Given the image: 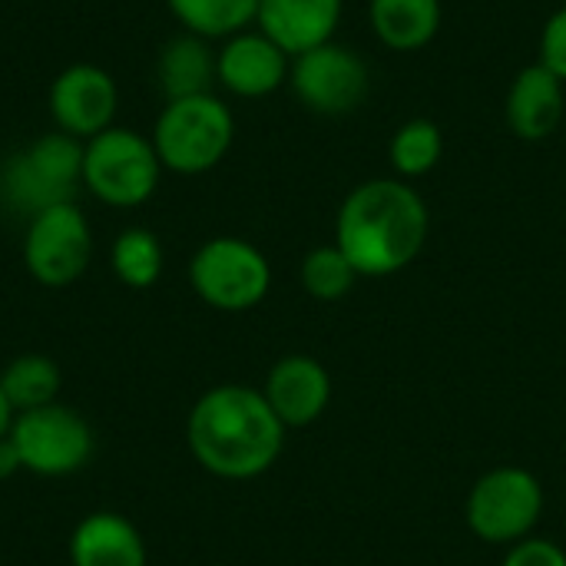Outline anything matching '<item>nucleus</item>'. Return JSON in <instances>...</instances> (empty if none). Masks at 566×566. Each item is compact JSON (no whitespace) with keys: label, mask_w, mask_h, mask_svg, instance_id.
Masks as SVG:
<instances>
[{"label":"nucleus","mask_w":566,"mask_h":566,"mask_svg":"<svg viewBox=\"0 0 566 566\" xmlns=\"http://www.w3.org/2000/svg\"><path fill=\"white\" fill-rule=\"evenodd\" d=\"M186 444L196 464L212 478L252 481L282 458L285 424L259 388L226 381L202 391L189 408Z\"/></svg>","instance_id":"1"},{"label":"nucleus","mask_w":566,"mask_h":566,"mask_svg":"<svg viewBox=\"0 0 566 566\" xmlns=\"http://www.w3.org/2000/svg\"><path fill=\"white\" fill-rule=\"evenodd\" d=\"M431 232L424 199L408 179H368L355 186L335 219V245L361 279L408 269Z\"/></svg>","instance_id":"2"},{"label":"nucleus","mask_w":566,"mask_h":566,"mask_svg":"<svg viewBox=\"0 0 566 566\" xmlns=\"http://www.w3.org/2000/svg\"><path fill=\"white\" fill-rule=\"evenodd\" d=\"M232 136V109L219 96L202 93L166 103V109L156 119L153 146L163 169H172L179 176H199L226 159Z\"/></svg>","instance_id":"3"},{"label":"nucleus","mask_w":566,"mask_h":566,"mask_svg":"<svg viewBox=\"0 0 566 566\" xmlns=\"http://www.w3.org/2000/svg\"><path fill=\"white\" fill-rule=\"evenodd\" d=\"M544 484L534 471L504 464L481 474L468 494L464 521L471 534L491 547H514L534 537L544 517Z\"/></svg>","instance_id":"4"},{"label":"nucleus","mask_w":566,"mask_h":566,"mask_svg":"<svg viewBox=\"0 0 566 566\" xmlns=\"http://www.w3.org/2000/svg\"><path fill=\"white\" fill-rule=\"evenodd\" d=\"M76 186H83V146L60 129L33 139L23 153L10 156L0 172L3 202L27 219L50 206L73 202Z\"/></svg>","instance_id":"5"},{"label":"nucleus","mask_w":566,"mask_h":566,"mask_svg":"<svg viewBox=\"0 0 566 566\" xmlns=\"http://www.w3.org/2000/svg\"><path fill=\"white\" fill-rule=\"evenodd\" d=\"M163 163L153 139L133 129H103L83 146V186L113 209L143 206L159 186Z\"/></svg>","instance_id":"6"},{"label":"nucleus","mask_w":566,"mask_h":566,"mask_svg":"<svg viewBox=\"0 0 566 566\" xmlns=\"http://www.w3.org/2000/svg\"><path fill=\"white\" fill-rule=\"evenodd\" d=\"M192 292L216 312H249L265 302L272 289V265L245 239L216 235L202 242L189 262Z\"/></svg>","instance_id":"7"},{"label":"nucleus","mask_w":566,"mask_h":566,"mask_svg":"<svg viewBox=\"0 0 566 566\" xmlns=\"http://www.w3.org/2000/svg\"><path fill=\"white\" fill-rule=\"evenodd\" d=\"M10 441L20 454V468L36 478H70L83 471L96 451L90 421L63 401L13 415Z\"/></svg>","instance_id":"8"},{"label":"nucleus","mask_w":566,"mask_h":566,"mask_svg":"<svg viewBox=\"0 0 566 566\" xmlns=\"http://www.w3.org/2000/svg\"><path fill=\"white\" fill-rule=\"evenodd\" d=\"M93 259V232L76 202L50 206L30 216L23 232V265L33 282L66 289L83 279Z\"/></svg>","instance_id":"9"},{"label":"nucleus","mask_w":566,"mask_h":566,"mask_svg":"<svg viewBox=\"0 0 566 566\" xmlns=\"http://www.w3.org/2000/svg\"><path fill=\"white\" fill-rule=\"evenodd\" d=\"M289 86L305 109L318 116H348L368 99L371 73L352 46L328 40L292 56Z\"/></svg>","instance_id":"10"},{"label":"nucleus","mask_w":566,"mask_h":566,"mask_svg":"<svg viewBox=\"0 0 566 566\" xmlns=\"http://www.w3.org/2000/svg\"><path fill=\"white\" fill-rule=\"evenodd\" d=\"M116 83L93 63L66 66L50 86V113L60 133L73 139H93L109 129L116 116Z\"/></svg>","instance_id":"11"},{"label":"nucleus","mask_w":566,"mask_h":566,"mask_svg":"<svg viewBox=\"0 0 566 566\" xmlns=\"http://www.w3.org/2000/svg\"><path fill=\"white\" fill-rule=\"evenodd\" d=\"M259 391L275 418L285 424V431L308 428L332 405V375L312 355H285L269 368Z\"/></svg>","instance_id":"12"},{"label":"nucleus","mask_w":566,"mask_h":566,"mask_svg":"<svg viewBox=\"0 0 566 566\" xmlns=\"http://www.w3.org/2000/svg\"><path fill=\"white\" fill-rule=\"evenodd\" d=\"M292 56L272 43L262 30H239L226 36L222 50L216 53V80L245 99H259L275 93L282 83H289Z\"/></svg>","instance_id":"13"},{"label":"nucleus","mask_w":566,"mask_h":566,"mask_svg":"<svg viewBox=\"0 0 566 566\" xmlns=\"http://www.w3.org/2000/svg\"><path fill=\"white\" fill-rule=\"evenodd\" d=\"M564 90L566 83H560L541 60L524 66L507 90V103H504L507 129L524 143H541L554 136L566 113Z\"/></svg>","instance_id":"14"},{"label":"nucleus","mask_w":566,"mask_h":566,"mask_svg":"<svg viewBox=\"0 0 566 566\" xmlns=\"http://www.w3.org/2000/svg\"><path fill=\"white\" fill-rule=\"evenodd\" d=\"M255 23L289 56H298L335 36L342 0H259Z\"/></svg>","instance_id":"15"},{"label":"nucleus","mask_w":566,"mask_h":566,"mask_svg":"<svg viewBox=\"0 0 566 566\" xmlns=\"http://www.w3.org/2000/svg\"><path fill=\"white\" fill-rule=\"evenodd\" d=\"M70 566H149L139 527L116 511L86 514L66 544Z\"/></svg>","instance_id":"16"},{"label":"nucleus","mask_w":566,"mask_h":566,"mask_svg":"<svg viewBox=\"0 0 566 566\" xmlns=\"http://www.w3.org/2000/svg\"><path fill=\"white\" fill-rule=\"evenodd\" d=\"M371 33L398 53L424 50L441 30V0H368Z\"/></svg>","instance_id":"17"},{"label":"nucleus","mask_w":566,"mask_h":566,"mask_svg":"<svg viewBox=\"0 0 566 566\" xmlns=\"http://www.w3.org/2000/svg\"><path fill=\"white\" fill-rule=\"evenodd\" d=\"M156 76L169 99L209 93L216 83V53L209 50V40L189 30L182 36H172L159 53Z\"/></svg>","instance_id":"18"},{"label":"nucleus","mask_w":566,"mask_h":566,"mask_svg":"<svg viewBox=\"0 0 566 566\" xmlns=\"http://www.w3.org/2000/svg\"><path fill=\"white\" fill-rule=\"evenodd\" d=\"M0 388L7 395L13 415H20V411H33V408H46V405L60 401L63 375L50 355L27 352V355H17L13 361H7V368L0 371Z\"/></svg>","instance_id":"19"},{"label":"nucleus","mask_w":566,"mask_h":566,"mask_svg":"<svg viewBox=\"0 0 566 566\" xmlns=\"http://www.w3.org/2000/svg\"><path fill=\"white\" fill-rule=\"evenodd\" d=\"M166 3L189 33L206 40H219L245 30L249 23H255V10H259V0H166Z\"/></svg>","instance_id":"20"},{"label":"nucleus","mask_w":566,"mask_h":566,"mask_svg":"<svg viewBox=\"0 0 566 566\" xmlns=\"http://www.w3.org/2000/svg\"><path fill=\"white\" fill-rule=\"evenodd\" d=\"M109 265L126 289H149L163 275V245L143 226L123 229L109 249Z\"/></svg>","instance_id":"21"},{"label":"nucleus","mask_w":566,"mask_h":566,"mask_svg":"<svg viewBox=\"0 0 566 566\" xmlns=\"http://www.w3.org/2000/svg\"><path fill=\"white\" fill-rule=\"evenodd\" d=\"M441 153H444V136H441L438 123L421 119V116L401 123L398 133L391 136V146H388L391 166L401 179L428 176L441 163Z\"/></svg>","instance_id":"22"},{"label":"nucleus","mask_w":566,"mask_h":566,"mask_svg":"<svg viewBox=\"0 0 566 566\" xmlns=\"http://www.w3.org/2000/svg\"><path fill=\"white\" fill-rule=\"evenodd\" d=\"M302 289L315 298V302H342L355 282L361 279L355 272V265L348 262V255L332 242V245H315L298 269Z\"/></svg>","instance_id":"23"},{"label":"nucleus","mask_w":566,"mask_h":566,"mask_svg":"<svg viewBox=\"0 0 566 566\" xmlns=\"http://www.w3.org/2000/svg\"><path fill=\"white\" fill-rule=\"evenodd\" d=\"M501 566H566V551L547 537H527L507 547Z\"/></svg>","instance_id":"24"},{"label":"nucleus","mask_w":566,"mask_h":566,"mask_svg":"<svg viewBox=\"0 0 566 566\" xmlns=\"http://www.w3.org/2000/svg\"><path fill=\"white\" fill-rule=\"evenodd\" d=\"M560 83H566V7H560L541 33V56H537Z\"/></svg>","instance_id":"25"},{"label":"nucleus","mask_w":566,"mask_h":566,"mask_svg":"<svg viewBox=\"0 0 566 566\" xmlns=\"http://www.w3.org/2000/svg\"><path fill=\"white\" fill-rule=\"evenodd\" d=\"M20 471H23V468H20V454H17V448H13L10 434H3V438H0V484L10 481V478L20 474Z\"/></svg>","instance_id":"26"},{"label":"nucleus","mask_w":566,"mask_h":566,"mask_svg":"<svg viewBox=\"0 0 566 566\" xmlns=\"http://www.w3.org/2000/svg\"><path fill=\"white\" fill-rule=\"evenodd\" d=\"M10 424H13V408H10V401H7V395L0 388V438L10 434Z\"/></svg>","instance_id":"27"}]
</instances>
